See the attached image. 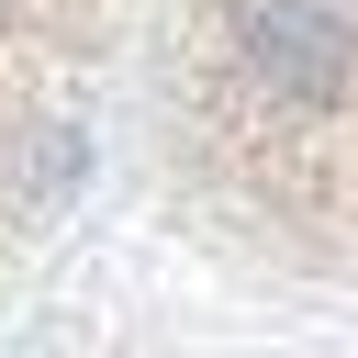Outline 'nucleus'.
<instances>
[{
  "label": "nucleus",
  "instance_id": "nucleus-1",
  "mask_svg": "<svg viewBox=\"0 0 358 358\" xmlns=\"http://www.w3.org/2000/svg\"><path fill=\"white\" fill-rule=\"evenodd\" d=\"M190 112L224 179L358 246V0H201Z\"/></svg>",
  "mask_w": 358,
  "mask_h": 358
}]
</instances>
